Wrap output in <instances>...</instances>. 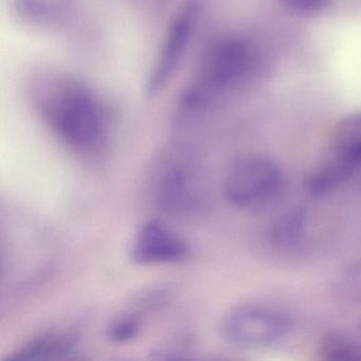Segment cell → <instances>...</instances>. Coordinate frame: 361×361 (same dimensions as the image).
Returning a JSON list of instances; mask_svg holds the SVG:
<instances>
[{
    "mask_svg": "<svg viewBox=\"0 0 361 361\" xmlns=\"http://www.w3.org/2000/svg\"><path fill=\"white\" fill-rule=\"evenodd\" d=\"M361 166V114L344 118L336 126L326 149L306 179L312 195L331 193L345 183Z\"/></svg>",
    "mask_w": 361,
    "mask_h": 361,
    "instance_id": "obj_3",
    "label": "cell"
},
{
    "mask_svg": "<svg viewBox=\"0 0 361 361\" xmlns=\"http://www.w3.org/2000/svg\"><path fill=\"white\" fill-rule=\"evenodd\" d=\"M282 183L279 166L265 156L245 155L234 160L225 173L223 190L226 200L240 209L267 204Z\"/></svg>",
    "mask_w": 361,
    "mask_h": 361,
    "instance_id": "obj_4",
    "label": "cell"
},
{
    "mask_svg": "<svg viewBox=\"0 0 361 361\" xmlns=\"http://www.w3.org/2000/svg\"><path fill=\"white\" fill-rule=\"evenodd\" d=\"M200 12V0H187L173 18L149 73L147 88L151 96L162 92L176 75L197 27Z\"/></svg>",
    "mask_w": 361,
    "mask_h": 361,
    "instance_id": "obj_6",
    "label": "cell"
},
{
    "mask_svg": "<svg viewBox=\"0 0 361 361\" xmlns=\"http://www.w3.org/2000/svg\"><path fill=\"white\" fill-rule=\"evenodd\" d=\"M289 8L300 13H317L324 9L331 0H283Z\"/></svg>",
    "mask_w": 361,
    "mask_h": 361,
    "instance_id": "obj_14",
    "label": "cell"
},
{
    "mask_svg": "<svg viewBox=\"0 0 361 361\" xmlns=\"http://www.w3.org/2000/svg\"><path fill=\"white\" fill-rule=\"evenodd\" d=\"M29 97L48 128L73 151L92 155L106 145V107L81 80L67 73L45 71L31 81Z\"/></svg>",
    "mask_w": 361,
    "mask_h": 361,
    "instance_id": "obj_1",
    "label": "cell"
},
{
    "mask_svg": "<svg viewBox=\"0 0 361 361\" xmlns=\"http://www.w3.org/2000/svg\"><path fill=\"white\" fill-rule=\"evenodd\" d=\"M79 353L77 341L71 336L50 334L25 344L11 359L18 361L71 360L78 359Z\"/></svg>",
    "mask_w": 361,
    "mask_h": 361,
    "instance_id": "obj_10",
    "label": "cell"
},
{
    "mask_svg": "<svg viewBox=\"0 0 361 361\" xmlns=\"http://www.w3.org/2000/svg\"><path fill=\"white\" fill-rule=\"evenodd\" d=\"M255 63V51L246 39L230 35L213 42L181 97V109L191 115L200 113L217 97L243 85Z\"/></svg>",
    "mask_w": 361,
    "mask_h": 361,
    "instance_id": "obj_2",
    "label": "cell"
},
{
    "mask_svg": "<svg viewBox=\"0 0 361 361\" xmlns=\"http://www.w3.org/2000/svg\"><path fill=\"white\" fill-rule=\"evenodd\" d=\"M139 322L135 317L122 316L114 320L107 329V337L115 343L130 341L138 334Z\"/></svg>",
    "mask_w": 361,
    "mask_h": 361,
    "instance_id": "obj_13",
    "label": "cell"
},
{
    "mask_svg": "<svg viewBox=\"0 0 361 361\" xmlns=\"http://www.w3.org/2000/svg\"><path fill=\"white\" fill-rule=\"evenodd\" d=\"M185 243L161 221H147L139 228L132 245L130 255L137 264L175 263L187 257Z\"/></svg>",
    "mask_w": 361,
    "mask_h": 361,
    "instance_id": "obj_7",
    "label": "cell"
},
{
    "mask_svg": "<svg viewBox=\"0 0 361 361\" xmlns=\"http://www.w3.org/2000/svg\"><path fill=\"white\" fill-rule=\"evenodd\" d=\"M290 317L270 306L247 304L228 312L221 333L230 343L259 348L278 342L290 331Z\"/></svg>",
    "mask_w": 361,
    "mask_h": 361,
    "instance_id": "obj_5",
    "label": "cell"
},
{
    "mask_svg": "<svg viewBox=\"0 0 361 361\" xmlns=\"http://www.w3.org/2000/svg\"><path fill=\"white\" fill-rule=\"evenodd\" d=\"M306 214L301 209H293L279 217L271 229L272 240L281 246H293L299 242L305 227Z\"/></svg>",
    "mask_w": 361,
    "mask_h": 361,
    "instance_id": "obj_12",
    "label": "cell"
},
{
    "mask_svg": "<svg viewBox=\"0 0 361 361\" xmlns=\"http://www.w3.org/2000/svg\"><path fill=\"white\" fill-rule=\"evenodd\" d=\"M79 0H12L16 16L35 28L64 26L75 13Z\"/></svg>",
    "mask_w": 361,
    "mask_h": 361,
    "instance_id": "obj_9",
    "label": "cell"
},
{
    "mask_svg": "<svg viewBox=\"0 0 361 361\" xmlns=\"http://www.w3.org/2000/svg\"><path fill=\"white\" fill-rule=\"evenodd\" d=\"M321 356L326 360H361V345L353 338L340 333L327 334L321 340Z\"/></svg>",
    "mask_w": 361,
    "mask_h": 361,
    "instance_id": "obj_11",
    "label": "cell"
},
{
    "mask_svg": "<svg viewBox=\"0 0 361 361\" xmlns=\"http://www.w3.org/2000/svg\"><path fill=\"white\" fill-rule=\"evenodd\" d=\"M156 200L160 208L169 212H187L195 209L200 204V192L191 169L178 164L164 170L158 180Z\"/></svg>",
    "mask_w": 361,
    "mask_h": 361,
    "instance_id": "obj_8",
    "label": "cell"
}]
</instances>
